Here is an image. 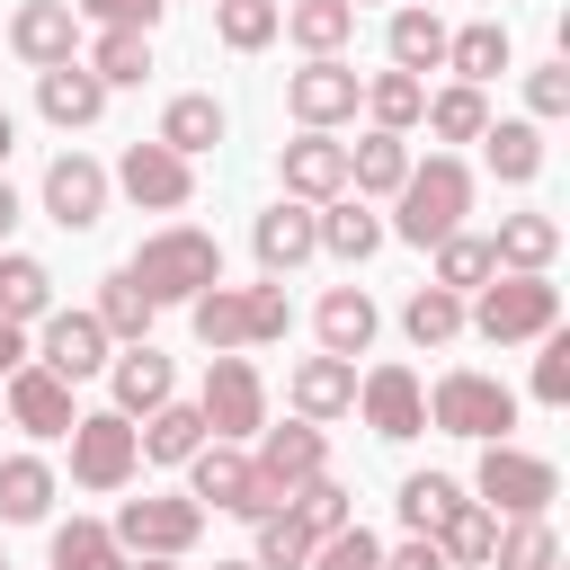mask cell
<instances>
[{
    "mask_svg": "<svg viewBox=\"0 0 570 570\" xmlns=\"http://www.w3.org/2000/svg\"><path fill=\"white\" fill-rule=\"evenodd\" d=\"M463 214H472V169H463L454 151H428V160H410V178H401V196H392L383 240L436 249L445 232H463Z\"/></svg>",
    "mask_w": 570,
    "mask_h": 570,
    "instance_id": "cell-1",
    "label": "cell"
},
{
    "mask_svg": "<svg viewBox=\"0 0 570 570\" xmlns=\"http://www.w3.org/2000/svg\"><path fill=\"white\" fill-rule=\"evenodd\" d=\"M125 276H134L151 303H196L205 285H223V240L196 232V223H169V232H151V240L125 258Z\"/></svg>",
    "mask_w": 570,
    "mask_h": 570,
    "instance_id": "cell-2",
    "label": "cell"
},
{
    "mask_svg": "<svg viewBox=\"0 0 570 570\" xmlns=\"http://www.w3.org/2000/svg\"><path fill=\"white\" fill-rule=\"evenodd\" d=\"M187 499H196V508L214 499L223 517H249V525H258V517H276V508H285L294 490H276V481H267V472H258V463H249L240 445L205 436V445L187 454Z\"/></svg>",
    "mask_w": 570,
    "mask_h": 570,
    "instance_id": "cell-3",
    "label": "cell"
},
{
    "mask_svg": "<svg viewBox=\"0 0 570 570\" xmlns=\"http://www.w3.org/2000/svg\"><path fill=\"white\" fill-rule=\"evenodd\" d=\"M428 428L472 436V445H508V428H517V392H508L499 374L454 365V374H436V392H428Z\"/></svg>",
    "mask_w": 570,
    "mask_h": 570,
    "instance_id": "cell-4",
    "label": "cell"
},
{
    "mask_svg": "<svg viewBox=\"0 0 570 570\" xmlns=\"http://www.w3.org/2000/svg\"><path fill=\"white\" fill-rule=\"evenodd\" d=\"M107 534H116V552H125V561H178V552H196L205 508H196L187 490H151V499H125Z\"/></svg>",
    "mask_w": 570,
    "mask_h": 570,
    "instance_id": "cell-5",
    "label": "cell"
},
{
    "mask_svg": "<svg viewBox=\"0 0 570 570\" xmlns=\"http://www.w3.org/2000/svg\"><path fill=\"white\" fill-rule=\"evenodd\" d=\"M490 347H517V338H543V330H561V285L552 276H490L481 285V303L463 312Z\"/></svg>",
    "mask_w": 570,
    "mask_h": 570,
    "instance_id": "cell-6",
    "label": "cell"
},
{
    "mask_svg": "<svg viewBox=\"0 0 570 570\" xmlns=\"http://www.w3.org/2000/svg\"><path fill=\"white\" fill-rule=\"evenodd\" d=\"M472 490H481L490 517H543V508L561 499V472H552L543 454H525V445H481Z\"/></svg>",
    "mask_w": 570,
    "mask_h": 570,
    "instance_id": "cell-7",
    "label": "cell"
},
{
    "mask_svg": "<svg viewBox=\"0 0 570 570\" xmlns=\"http://www.w3.org/2000/svg\"><path fill=\"white\" fill-rule=\"evenodd\" d=\"M356 107H365V71H356L347 53H321V62H303V71L285 80V116H294L303 134H338Z\"/></svg>",
    "mask_w": 570,
    "mask_h": 570,
    "instance_id": "cell-8",
    "label": "cell"
},
{
    "mask_svg": "<svg viewBox=\"0 0 570 570\" xmlns=\"http://www.w3.org/2000/svg\"><path fill=\"white\" fill-rule=\"evenodd\" d=\"M196 410H205V436H258L267 428V383H258V365L249 356H205V392H196Z\"/></svg>",
    "mask_w": 570,
    "mask_h": 570,
    "instance_id": "cell-9",
    "label": "cell"
},
{
    "mask_svg": "<svg viewBox=\"0 0 570 570\" xmlns=\"http://www.w3.org/2000/svg\"><path fill=\"white\" fill-rule=\"evenodd\" d=\"M134 472H142L134 419H116V410H80V419H71V481H80V490H125Z\"/></svg>",
    "mask_w": 570,
    "mask_h": 570,
    "instance_id": "cell-10",
    "label": "cell"
},
{
    "mask_svg": "<svg viewBox=\"0 0 570 570\" xmlns=\"http://www.w3.org/2000/svg\"><path fill=\"white\" fill-rule=\"evenodd\" d=\"M107 187H125L142 214H187L196 205V160H178L169 142H125V160H116Z\"/></svg>",
    "mask_w": 570,
    "mask_h": 570,
    "instance_id": "cell-11",
    "label": "cell"
},
{
    "mask_svg": "<svg viewBox=\"0 0 570 570\" xmlns=\"http://www.w3.org/2000/svg\"><path fill=\"white\" fill-rule=\"evenodd\" d=\"M356 410H365V428L383 445H410L428 428V383L410 365H374V374H356Z\"/></svg>",
    "mask_w": 570,
    "mask_h": 570,
    "instance_id": "cell-12",
    "label": "cell"
},
{
    "mask_svg": "<svg viewBox=\"0 0 570 570\" xmlns=\"http://www.w3.org/2000/svg\"><path fill=\"white\" fill-rule=\"evenodd\" d=\"M9 53H18L27 71L80 62V9H71V0H18V9H9Z\"/></svg>",
    "mask_w": 570,
    "mask_h": 570,
    "instance_id": "cell-13",
    "label": "cell"
},
{
    "mask_svg": "<svg viewBox=\"0 0 570 570\" xmlns=\"http://www.w3.org/2000/svg\"><path fill=\"white\" fill-rule=\"evenodd\" d=\"M36 330H45V338H36L27 356H36L45 374H62V383H89V374H107V347H116V338H107L89 312H45Z\"/></svg>",
    "mask_w": 570,
    "mask_h": 570,
    "instance_id": "cell-14",
    "label": "cell"
},
{
    "mask_svg": "<svg viewBox=\"0 0 570 570\" xmlns=\"http://www.w3.org/2000/svg\"><path fill=\"white\" fill-rule=\"evenodd\" d=\"M276 178H285L294 205H330V196H347V142L338 134H294L276 151Z\"/></svg>",
    "mask_w": 570,
    "mask_h": 570,
    "instance_id": "cell-15",
    "label": "cell"
},
{
    "mask_svg": "<svg viewBox=\"0 0 570 570\" xmlns=\"http://www.w3.org/2000/svg\"><path fill=\"white\" fill-rule=\"evenodd\" d=\"M36 196H45V214H53L62 232H89V223L107 214V169H98L89 151H53V160H45V187H36Z\"/></svg>",
    "mask_w": 570,
    "mask_h": 570,
    "instance_id": "cell-16",
    "label": "cell"
},
{
    "mask_svg": "<svg viewBox=\"0 0 570 570\" xmlns=\"http://www.w3.org/2000/svg\"><path fill=\"white\" fill-rule=\"evenodd\" d=\"M0 410H9V428H27V436H71V419H80V410H71V383L45 374L36 356L0 383Z\"/></svg>",
    "mask_w": 570,
    "mask_h": 570,
    "instance_id": "cell-17",
    "label": "cell"
},
{
    "mask_svg": "<svg viewBox=\"0 0 570 570\" xmlns=\"http://www.w3.org/2000/svg\"><path fill=\"white\" fill-rule=\"evenodd\" d=\"M107 392H116V401H107L116 419H151L160 401H178V374H169V356H160V347L142 338V347L107 356Z\"/></svg>",
    "mask_w": 570,
    "mask_h": 570,
    "instance_id": "cell-18",
    "label": "cell"
},
{
    "mask_svg": "<svg viewBox=\"0 0 570 570\" xmlns=\"http://www.w3.org/2000/svg\"><path fill=\"white\" fill-rule=\"evenodd\" d=\"M276 490H303V481H321L330 472V436L312 428V419H285V428H258V454H249Z\"/></svg>",
    "mask_w": 570,
    "mask_h": 570,
    "instance_id": "cell-19",
    "label": "cell"
},
{
    "mask_svg": "<svg viewBox=\"0 0 570 570\" xmlns=\"http://www.w3.org/2000/svg\"><path fill=\"white\" fill-rule=\"evenodd\" d=\"M249 249H258V267L267 276H294L303 258H321V232H312V205H294V196H276L258 223H249Z\"/></svg>",
    "mask_w": 570,
    "mask_h": 570,
    "instance_id": "cell-20",
    "label": "cell"
},
{
    "mask_svg": "<svg viewBox=\"0 0 570 570\" xmlns=\"http://www.w3.org/2000/svg\"><path fill=\"white\" fill-rule=\"evenodd\" d=\"M312 330H321V356H365L374 347V330H383V312H374V294L365 285H330L321 294V312H312Z\"/></svg>",
    "mask_w": 570,
    "mask_h": 570,
    "instance_id": "cell-21",
    "label": "cell"
},
{
    "mask_svg": "<svg viewBox=\"0 0 570 570\" xmlns=\"http://www.w3.org/2000/svg\"><path fill=\"white\" fill-rule=\"evenodd\" d=\"M285 401H294V419H347L356 410V365L347 356H303L294 374H285Z\"/></svg>",
    "mask_w": 570,
    "mask_h": 570,
    "instance_id": "cell-22",
    "label": "cell"
},
{
    "mask_svg": "<svg viewBox=\"0 0 570 570\" xmlns=\"http://www.w3.org/2000/svg\"><path fill=\"white\" fill-rule=\"evenodd\" d=\"M36 107H45V125L80 134V125H98V116H107V89H98V71H89V62H53V71H36Z\"/></svg>",
    "mask_w": 570,
    "mask_h": 570,
    "instance_id": "cell-23",
    "label": "cell"
},
{
    "mask_svg": "<svg viewBox=\"0 0 570 570\" xmlns=\"http://www.w3.org/2000/svg\"><path fill=\"white\" fill-rule=\"evenodd\" d=\"M223 134H232L223 98H214V89H178V98L160 107V134H151V142H169L178 160H205V151L223 142Z\"/></svg>",
    "mask_w": 570,
    "mask_h": 570,
    "instance_id": "cell-24",
    "label": "cell"
},
{
    "mask_svg": "<svg viewBox=\"0 0 570 570\" xmlns=\"http://www.w3.org/2000/svg\"><path fill=\"white\" fill-rule=\"evenodd\" d=\"M490 258H499V276H552V258H561V223H552V214H499Z\"/></svg>",
    "mask_w": 570,
    "mask_h": 570,
    "instance_id": "cell-25",
    "label": "cell"
},
{
    "mask_svg": "<svg viewBox=\"0 0 570 570\" xmlns=\"http://www.w3.org/2000/svg\"><path fill=\"white\" fill-rule=\"evenodd\" d=\"M312 232H321V249L347 258V267H365V258L383 249V214H374L365 196H330V205H312Z\"/></svg>",
    "mask_w": 570,
    "mask_h": 570,
    "instance_id": "cell-26",
    "label": "cell"
},
{
    "mask_svg": "<svg viewBox=\"0 0 570 570\" xmlns=\"http://www.w3.org/2000/svg\"><path fill=\"white\" fill-rule=\"evenodd\" d=\"M276 36H294V45L321 62V53H347V45H356V9H347V0H285V9H276Z\"/></svg>",
    "mask_w": 570,
    "mask_h": 570,
    "instance_id": "cell-27",
    "label": "cell"
},
{
    "mask_svg": "<svg viewBox=\"0 0 570 570\" xmlns=\"http://www.w3.org/2000/svg\"><path fill=\"white\" fill-rule=\"evenodd\" d=\"M445 71H454L463 89L499 80V71H508V18H472V27H445Z\"/></svg>",
    "mask_w": 570,
    "mask_h": 570,
    "instance_id": "cell-28",
    "label": "cell"
},
{
    "mask_svg": "<svg viewBox=\"0 0 570 570\" xmlns=\"http://www.w3.org/2000/svg\"><path fill=\"white\" fill-rule=\"evenodd\" d=\"M481 151H490V178H508V187H534L543 178V125L534 116H490Z\"/></svg>",
    "mask_w": 570,
    "mask_h": 570,
    "instance_id": "cell-29",
    "label": "cell"
},
{
    "mask_svg": "<svg viewBox=\"0 0 570 570\" xmlns=\"http://www.w3.org/2000/svg\"><path fill=\"white\" fill-rule=\"evenodd\" d=\"M383 45H392V71H410V80L445 71V18H436V9H392Z\"/></svg>",
    "mask_w": 570,
    "mask_h": 570,
    "instance_id": "cell-30",
    "label": "cell"
},
{
    "mask_svg": "<svg viewBox=\"0 0 570 570\" xmlns=\"http://www.w3.org/2000/svg\"><path fill=\"white\" fill-rule=\"evenodd\" d=\"M410 178V134H356L347 142V187L356 196H401Z\"/></svg>",
    "mask_w": 570,
    "mask_h": 570,
    "instance_id": "cell-31",
    "label": "cell"
},
{
    "mask_svg": "<svg viewBox=\"0 0 570 570\" xmlns=\"http://www.w3.org/2000/svg\"><path fill=\"white\" fill-rule=\"evenodd\" d=\"M187 321H196V338H205L214 356H240V347H249V285H205V294L187 303Z\"/></svg>",
    "mask_w": 570,
    "mask_h": 570,
    "instance_id": "cell-32",
    "label": "cell"
},
{
    "mask_svg": "<svg viewBox=\"0 0 570 570\" xmlns=\"http://www.w3.org/2000/svg\"><path fill=\"white\" fill-rule=\"evenodd\" d=\"M45 508H53V463L0 454V525H45Z\"/></svg>",
    "mask_w": 570,
    "mask_h": 570,
    "instance_id": "cell-33",
    "label": "cell"
},
{
    "mask_svg": "<svg viewBox=\"0 0 570 570\" xmlns=\"http://www.w3.org/2000/svg\"><path fill=\"white\" fill-rule=\"evenodd\" d=\"M134 445H142V463H187V454L205 445V410H196V401H160V410L134 428Z\"/></svg>",
    "mask_w": 570,
    "mask_h": 570,
    "instance_id": "cell-34",
    "label": "cell"
},
{
    "mask_svg": "<svg viewBox=\"0 0 570 570\" xmlns=\"http://www.w3.org/2000/svg\"><path fill=\"white\" fill-rule=\"evenodd\" d=\"M53 312V267L45 258H27V249H0V321H45Z\"/></svg>",
    "mask_w": 570,
    "mask_h": 570,
    "instance_id": "cell-35",
    "label": "cell"
},
{
    "mask_svg": "<svg viewBox=\"0 0 570 570\" xmlns=\"http://www.w3.org/2000/svg\"><path fill=\"white\" fill-rule=\"evenodd\" d=\"M151 312H160V303H151V294H142V285H134L125 267H116V276H98V312H89V321H98L107 338L142 347V338H151Z\"/></svg>",
    "mask_w": 570,
    "mask_h": 570,
    "instance_id": "cell-36",
    "label": "cell"
},
{
    "mask_svg": "<svg viewBox=\"0 0 570 570\" xmlns=\"http://www.w3.org/2000/svg\"><path fill=\"white\" fill-rule=\"evenodd\" d=\"M481 570H561V534H552V517H508Z\"/></svg>",
    "mask_w": 570,
    "mask_h": 570,
    "instance_id": "cell-37",
    "label": "cell"
},
{
    "mask_svg": "<svg viewBox=\"0 0 570 570\" xmlns=\"http://www.w3.org/2000/svg\"><path fill=\"white\" fill-rule=\"evenodd\" d=\"M419 125H428L436 142H481V134H490V98H481V89H463V80H454V89H428Z\"/></svg>",
    "mask_w": 570,
    "mask_h": 570,
    "instance_id": "cell-38",
    "label": "cell"
},
{
    "mask_svg": "<svg viewBox=\"0 0 570 570\" xmlns=\"http://www.w3.org/2000/svg\"><path fill=\"white\" fill-rule=\"evenodd\" d=\"M428 543L445 552V570H481V561H490V543H499V517H490L481 499H463V508H454V517H445Z\"/></svg>",
    "mask_w": 570,
    "mask_h": 570,
    "instance_id": "cell-39",
    "label": "cell"
},
{
    "mask_svg": "<svg viewBox=\"0 0 570 570\" xmlns=\"http://www.w3.org/2000/svg\"><path fill=\"white\" fill-rule=\"evenodd\" d=\"M80 62L98 71V89H142V71H151V36H125V27H98V45H89Z\"/></svg>",
    "mask_w": 570,
    "mask_h": 570,
    "instance_id": "cell-40",
    "label": "cell"
},
{
    "mask_svg": "<svg viewBox=\"0 0 570 570\" xmlns=\"http://www.w3.org/2000/svg\"><path fill=\"white\" fill-rule=\"evenodd\" d=\"M419 107H428V80H410V71H365V116H374V134H410Z\"/></svg>",
    "mask_w": 570,
    "mask_h": 570,
    "instance_id": "cell-41",
    "label": "cell"
},
{
    "mask_svg": "<svg viewBox=\"0 0 570 570\" xmlns=\"http://www.w3.org/2000/svg\"><path fill=\"white\" fill-rule=\"evenodd\" d=\"M392 508H401V525H410V534H436V525L463 508V481H454V472H410Z\"/></svg>",
    "mask_w": 570,
    "mask_h": 570,
    "instance_id": "cell-42",
    "label": "cell"
},
{
    "mask_svg": "<svg viewBox=\"0 0 570 570\" xmlns=\"http://www.w3.org/2000/svg\"><path fill=\"white\" fill-rule=\"evenodd\" d=\"M490 276H499V258H490L481 232H445V240H436V285H445V294H481Z\"/></svg>",
    "mask_w": 570,
    "mask_h": 570,
    "instance_id": "cell-43",
    "label": "cell"
},
{
    "mask_svg": "<svg viewBox=\"0 0 570 570\" xmlns=\"http://www.w3.org/2000/svg\"><path fill=\"white\" fill-rule=\"evenodd\" d=\"M401 330H410V347H445V338H463V294L419 285V294L401 303Z\"/></svg>",
    "mask_w": 570,
    "mask_h": 570,
    "instance_id": "cell-44",
    "label": "cell"
},
{
    "mask_svg": "<svg viewBox=\"0 0 570 570\" xmlns=\"http://www.w3.org/2000/svg\"><path fill=\"white\" fill-rule=\"evenodd\" d=\"M285 508H294V525H303L312 543H321V534H338V525H356V490H347V481H330V472H321V481H303Z\"/></svg>",
    "mask_w": 570,
    "mask_h": 570,
    "instance_id": "cell-45",
    "label": "cell"
},
{
    "mask_svg": "<svg viewBox=\"0 0 570 570\" xmlns=\"http://www.w3.org/2000/svg\"><path fill=\"white\" fill-rule=\"evenodd\" d=\"M53 570H125V552L98 517H71V525H53Z\"/></svg>",
    "mask_w": 570,
    "mask_h": 570,
    "instance_id": "cell-46",
    "label": "cell"
},
{
    "mask_svg": "<svg viewBox=\"0 0 570 570\" xmlns=\"http://www.w3.org/2000/svg\"><path fill=\"white\" fill-rule=\"evenodd\" d=\"M214 36H223L232 53L276 45V0H214Z\"/></svg>",
    "mask_w": 570,
    "mask_h": 570,
    "instance_id": "cell-47",
    "label": "cell"
},
{
    "mask_svg": "<svg viewBox=\"0 0 570 570\" xmlns=\"http://www.w3.org/2000/svg\"><path fill=\"white\" fill-rule=\"evenodd\" d=\"M258 570H312V534L294 525V508H276V517H258V552H249Z\"/></svg>",
    "mask_w": 570,
    "mask_h": 570,
    "instance_id": "cell-48",
    "label": "cell"
},
{
    "mask_svg": "<svg viewBox=\"0 0 570 570\" xmlns=\"http://www.w3.org/2000/svg\"><path fill=\"white\" fill-rule=\"evenodd\" d=\"M534 347H543L534 356V401L543 410H570V330H543Z\"/></svg>",
    "mask_w": 570,
    "mask_h": 570,
    "instance_id": "cell-49",
    "label": "cell"
},
{
    "mask_svg": "<svg viewBox=\"0 0 570 570\" xmlns=\"http://www.w3.org/2000/svg\"><path fill=\"white\" fill-rule=\"evenodd\" d=\"M312 570H383V543L365 525H338V534L312 543Z\"/></svg>",
    "mask_w": 570,
    "mask_h": 570,
    "instance_id": "cell-50",
    "label": "cell"
},
{
    "mask_svg": "<svg viewBox=\"0 0 570 570\" xmlns=\"http://www.w3.org/2000/svg\"><path fill=\"white\" fill-rule=\"evenodd\" d=\"M525 107H534V125H552V116H570V62H561V53L525 71Z\"/></svg>",
    "mask_w": 570,
    "mask_h": 570,
    "instance_id": "cell-51",
    "label": "cell"
},
{
    "mask_svg": "<svg viewBox=\"0 0 570 570\" xmlns=\"http://www.w3.org/2000/svg\"><path fill=\"white\" fill-rule=\"evenodd\" d=\"M294 330V303H285V285L267 276V285H249V347H276Z\"/></svg>",
    "mask_w": 570,
    "mask_h": 570,
    "instance_id": "cell-52",
    "label": "cell"
},
{
    "mask_svg": "<svg viewBox=\"0 0 570 570\" xmlns=\"http://www.w3.org/2000/svg\"><path fill=\"white\" fill-rule=\"evenodd\" d=\"M71 9H80V18H98V27H125V36H151L169 0H71Z\"/></svg>",
    "mask_w": 570,
    "mask_h": 570,
    "instance_id": "cell-53",
    "label": "cell"
},
{
    "mask_svg": "<svg viewBox=\"0 0 570 570\" xmlns=\"http://www.w3.org/2000/svg\"><path fill=\"white\" fill-rule=\"evenodd\" d=\"M383 570H445V552H436L428 534H410V543H392V552H383Z\"/></svg>",
    "mask_w": 570,
    "mask_h": 570,
    "instance_id": "cell-54",
    "label": "cell"
},
{
    "mask_svg": "<svg viewBox=\"0 0 570 570\" xmlns=\"http://www.w3.org/2000/svg\"><path fill=\"white\" fill-rule=\"evenodd\" d=\"M18 365H27V330H18V321H0V383H9Z\"/></svg>",
    "mask_w": 570,
    "mask_h": 570,
    "instance_id": "cell-55",
    "label": "cell"
},
{
    "mask_svg": "<svg viewBox=\"0 0 570 570\" xmlns=\"http://www.w3.org/2000/svg\"><path fill=\"white\" fill-rule=\"evenodd\" d=\"M18 214H27V205H18V187H9V178H0V240H9V232H18Z\"/></svg>",
    "mask_w": 570,
    "mask_h": 570,
    "instance_id": "cell-56",
    "label": "cell"
},
{
    "mask_svg": "<svg viewBox=\"0 0 570 570\" xmlns=\"http://www.w3.org/2000/svg\"><path fill=\"white\" fill-rule=\"evenodd\" d=\"M9 142H18V125H9V107H0V160H9Z\"/></svg>",
    "mask_w": 570,
    "mask_h": 570,
    "instance_id": "cell-57",
    "label": "cell"
},
{
    "mask_svg": "<svg viewBox=\"0 0 570 570\" xmlns=\"http://www.w3.org/2000/svg\"><path fill=\"white\" fill-rule=\"evenodd\" d=\"M125 570H178V561H125Z\"/></svg>",
    "mask_w": 570,
    "mask_h": 570,
    "instance_id": "cell-58",
    "label": "cell"
},
{
    "mask_svg": "<svg viewBox=\"0 0 570 570\" xmlns=\"http://www.w3.org/2000/svg\"><path fill=\"white\" fill-rule=\"evenodd\" d=\"M214 570H258V561H214Z\"/></svg>",
    "mask_w": 570,
    "mask_h": 570,
    "instance_id": "cell-59",
    "label": "cell"
},
{
    "mask_svg": "<svg viewBox=\"0 0 570 570\" xmlns=\"http://www.w3.org/2000/svg\"><path fill=\"white\" fill-rule=\"evenodd\" d=\"M0 428H9V410H0Z\"/></svg>",
    "mask_w": 570,
    "mask_h": 570,
    "instance_id": "cell-60",
    "label": "cell"
},
{
    "mask_svg": "<svg viewBox=\"0 0 570 570\" xmlns=\"http://www.w3.org/2000/svg\"><path fill=\"white\" fill-rule=\"evenodd\" d=\"M0 570H9V552H0Z\"/></svg>",
    "mask_w": 570,
    "mask_h": 570,
    "instance_id": "cell-61",
    "label": "cell"
},
{
    "mask_svg": "<svg viewBox=\"0 0 570 570\" xmlns=\"http://www.w3.org/2000/svg\"><path fill=\"white\" fill-rule=\"evenodd\" d=\"M347 9H365V0H347Z\"/></svg>",
    "mask_w": 570,
    "mask_h": 570,
    "instance_id": "cell-62",
    "label": "cell"
},
{
    "mask_svg": "<svg viewBox=\"0 0 570 570\" xmlns=\"http://www.w3.org/2000/svg\"><path fill=\"white\" fill-rule=\"evenodd\" d=\"M276 9H285V0H276Z\"/></svg>",
    "mask_w": 570,
    "mask_h": 570,
    "instance_id": "cell-63",
    "label": "cell"
},
{
    "mask_svg": "<svg viewBox=\"0 0 570 570\" xmlns=\"http://www.w3.org/2000/svg\"><path fill=\"white\" fill-rule=\"evenodd\" d=\"M428 9H436V0H428Z\"/></svg>",
    "mask_w": 570,
    "mask_h": 570,
    "instance_id": "cell-64",
    "label": "cell"
}]
</instances>
